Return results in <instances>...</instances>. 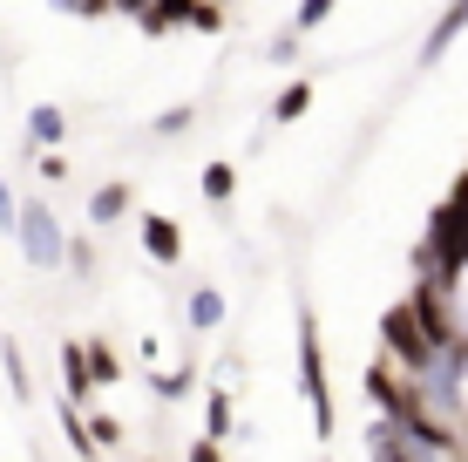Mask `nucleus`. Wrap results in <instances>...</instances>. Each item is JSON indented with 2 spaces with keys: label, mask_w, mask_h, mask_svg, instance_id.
<instances>
[{
  "label": "nucleus",
  "mask_w": 468,
  "mask_h": 462,
  "mask_svg": "<svg viewBox=\"0 0 468 462\" xmlns=\"http://www.w3.org/2000/svg\"><path fill=\"white\" fill-rule=\"evenodd\" d=\"M299 394H305V415H313V435L333 442V388H326V347H319L313 313H299Z\"/></svg>",
  "instance_id": "nucleus-1"
},
{
  "label": "nucleus",
  "mask_w": 468,
  "mask_h": 462,
  "mask_svg": "<svg viewBox=\"0 0 468 462\" xmlns=\"http://www.w3.org/2000/svg\"><path fill=\"white\" fill-rule=\"evenodd\" d=\"M21 252H27V265L35 273H55L61 259H69V238H61V225H55V211L48 204H21Z\"/></svg>",
  "instance_id": "nucleus-2"
},
{
  "label": "nucleus",
  "mask_w": 468,
  "mask_h": 462,
  "mask_svg": "<svg viewBox=\"0 0 468 462\" xmlns=\"http://www.w3.org/2000/svg\"><path fill=\"white\" fill-rule=\"evenodd\" d=\"M61 394H69L75 408H82L89 394H95V374H89V347H82V340H69V347H61Z\"/></svg>",
  "instance_id": "nucleus-3"
},
{
  "label": "nucleus",
  "mask_w": 468,
  "mask_h": 462,
  "mask_svg": "<svg viewBox=\"0 0 468 462\" xmlns=\"http://www.w3.org/2000/svg\"><path fill=\"white\" fill-rule=\"evenodd\" d=\"M143 252H150L156 265L184 259V231H176V218H143Z\"/></svg>",
  "instance_id": "nucleus-4"
},
{
  "label": "nucleus",
  "mask_w": 468,
  "mask_h": 462,
  "mask_svg": "<svg viewBox=\"0 0 468 462\" xmlns=\"http://www.w3.org/2000/svg\"><path fill=\"white\" fill-rule=\"evenodd\" d=\"M129 204H136V198H129V184H122V177H116V184H95V198H89V225H95V231L116 225V218H129Z\"/></svg>",
  "instance_id": "nucleus-5"
},
{
  "label": "nucleus",
  "mask_w": 468,
  "mask_h": 462,
  "mask_svg": "<svg viewBox=\"0 0 468 462\" xmlns=\"http://www.w3.org/2000/svg\"><path fill=\"white\" fill-rule=\"evenodd\" d=\"M462 27H468V0H448V7H441V21L428 27V48H421V61H441V55H448V41H455Z\"/></svg>",
  "instance_id": "nucleus-6"
},
{
  "label": "nucleus",
  "mask_w": 468,
  "mask_h": 462,
  "mask_svg": "<svg viewBox=\"0 0 468 462\" xmlns=\"http://www.w3.org/2000/svg\"><path fill=\"white\" fill-rule=\"evenodd\" d=\"M61 435H69V449L82 456V462H102V442L89 435V422H82V408L69 402V394H61Z\"/></svg>",
  "instance_id": "nucleus-7"
},
{
  "label": "nucleus",
  "mask_w": 468,
  "mask_h": 462,
  "mask_svg": "<svg viewBox=\"0 0 468 462\" xmlns=\"http://www.w3.org/2000/svg\"><path fill=\"white\" fill-rule=\"evenodd\" d=\"M0 368H7V394H14V402H27V394H35L27 360H21V340H14V333H0Z\"/></svg>",
  "instance_id": "nucleus-8"
},
{
  "label": "nucleus",
  "mask_w": 468,
  "mask_h": 462,
  "mask_svg": "<svg viewBox=\"0 0 468 462\" xmlns=\"http://www.w3.org/2000/svg\"><path fill=\"white\" fill-rule=\"evenodd\" d=\"M82 347H89V374H95V388H116V381H122V354L102 340V333H95V340H82Z\"/></svg>",
  "instance_id": "nucleus-9"
},
{
  "label": "nucleus",
  "mask_w": 468,
  "mask_h": 462,
  "mask_svg": "<svg viewBox=\"0 0 468 462\" xmlns=\"http://www.w3.org/2000/svg\"><path fill=\"white\" fill-rule=\"evenodd\" d=\"M441 285H448V320H455V340L468 347V259H462Z\"/></svg>",
  "instance_id": "nucleus-10"
},
{
  "label": "nucleus",
  "mask_w": 468,
  "mask_h": 462,
  "mask_svg": "<svg viewBox=\"0 0 468 462\" xmlns=\"http://www.w3.org/2000/svg\"><path fill=\"white\" fill-rule=\"evenodd\" d=\"M190 327H197V333L224 327V293H218V285H197V293H190Z\"/></svg>",
  "instance_id": "nucleus-11"
},
{
  "label": "nucleus",
  "mask_w": 468,
  "mask_h": 462,
  "mask_svg": "<svg viewBox=\"0 0 468 462\" xmlns=\"http://www.w3.org/2000/svg\"><path fill=\"white\" fill-rule=\"evenodd\" d=\"M204 435H211V442L231 435V388H211V394H204Z\"/></svg>",
  "instance_id": "nucleus-12"
},
{
  "label": "nucleus",
  "mask_w": 468,
  "mask_h": 462,
  "mask_svg": "<svg viewBox=\"0 0 468 462\" xmlns=\"http://www.w3.org/2000/svg\"><path fill=\"white\" fill-rule=\"evenodd\" d=\"M204 198H211V204H231V190H238V170L231 164H204Z\"/></svg>",
  "instance_id": "nucleus-13"
},
{
  "label": "nucleus",
  "mask_w": 468,
  "mask_h": 462,
  "mask_svg": "<svg viewBox=\"0 0 468 462\" xmlns=\"http://www.w3.org/2000/svg\"><path fill=\"white\" fill-rule=\"evenodd\" d=\"M305 102H313V82H292L279 95V102H271V123H299L305 116Z\"/></svg>",
  "instance_id": "nucleus-14"
},
{
  "label": "nucleus",
  "mask_w": 468,
  "mask_h": 462,
  "mask_svg": "<svg viewBox=\"0 0 468 462\" xmlns=\"http://www.w3.org/2000/svg\"><path fill=\"white\" fill-rule=\"evenodd\" d=\"M61 130H69L61 109H35V116H27V136H35V143H61Z\"/></svg>",
  "instance_id": "nucleus-15"
},
{
  "label": "nucleus",
  "mask_w": 468,
  "mask_h": 462,
  "mask_svg": "<svg viewBox=\"0 0 468 462\" xmlns=\"http://www.w3.org/2000/svg\"><path fill=\"white\" fill-rule=\"evenodd\" d=\"M89 435L102 442V449H116V442H122V422H116V415H102V408H95V415H89Z\"/></svg>",
  "instance_id": "nucleus-16"
},
{
  "label": "nucleus",
  "mask_w": 468,
  "mask_h": 462,
  "mask_svg": "<svg viewBox=\"0 0 468 462\" xmlns=\"http://www.w3.org/2000/svg\"><path fill=\"white\" fill-rule=\"evenodd\" d=\"M190 381H197L190 368H176V374H156V394H164V402H184V394H190Z\"/></svg>",
  "instance_id": "nucleus-17"
},
{
  "label": "nucleus",
  "mask_w": 468,
  "mask_h": 462,
  "mask_svg": "<svg viewBox=\"0 0 468 462\" xmlns=\"http://www.w3.org/2000/svg\"><path fill=\"white\" fill-rule=\"evenodd\" d=\"M326 14H333V0H305V7L292 14V27L305 35V27H319V21H326Z\"/></svg>",
  "instance_id": "nucleus-18"
},
{
  "label": "nucleus",
  "mask_w": 468,
  "mask_h": 462,
  "mask_svg": "<svg viewBox=\"0 0 468 462\" xmlns=\"http://www.w3.org/2000/svg\"><path fill=\"white\" fill-rule=\"evenodd\" d=\"M265 61H279V69H285V61H299V27H285V35L271 41V55H265Z\"/></svg>",
  "instance_id": "nucleus-19"
},
{
  "label": "nucleus",
  "mask_w": 468,
  "mask_h": 462,
  "mask_svg": "<svg viewBox=\"0 0 468 462\" xmlns=\"http://www.w3.org/2000/svg\"><path fill=\"white\" fill-rule=\"evenodd\" d=\"M184 462H224V442H211V435H197L190 442V456Z\"/></svg>",
  "instance_id": "nucleus-20"
},
{
  "label": "nucleus",
  "mask_w": 468,
  "mask_h": 462,
  "mask_svg": "<svg viewBox=\"0 0 468 462\" xmlns=\"http://www.w3.org/2000/svg\"><path fill=\"white\" fill-rule=\"evenodd\" d=\"M184 130H190V109H170V116L156 123V136H184Z\"/></svg>",
  "instance_id": "nucleus-21"
},
{
  "label": "nucleus",
  "mask_w": 468,
  "mask_h": 462,
  "mask_svg": "<svg viewBox=\"0 0 468 462\" xmlns=\"http://www.w3.org/2000/svg\"><path fill=\"white\" fill-rule=\"evenodd\" d=\"M455 402H462V415H468V347H462V368H455Z\"/></svg>",
  "instance_id": "nucleus-22"
},
{
  "label": "nucleus",
  "mask_w": 468,
  "mask_h": 462,
  "mask_svg": "<svg viewBox=\"0 0 468 462\" xmlns=\"http://www.w3.org/2000/svg\"><path fill=\"white\" fill-rule=\"evenodd\" d=\"M374 462H400V456H374Z\"/></svg>",
  "instance_id": "nucleus-23"
},
{
  "label": "nucleus",
  "mask_w": 468,
  "mask_h": 462,
  "mask_svg": "<svg viewBox=\"0 0 468 462\" xmlns=\"http://www.w3.org/2000/svg\"><path fill=\"white\" fill-rule=\"evenodd\" d=\"M313 462H326V456H313Z\"/></svg>",
  "instance_id": "nucleus-24"
}]
</instances>
